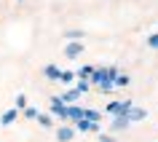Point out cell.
I'll use <instances>...</instances> for the list:
<instances>
[{
	"instance_id": "obj_1",
	"label": "cell",
	"mask_w": 158,
	"mask_h": 142,
	"mask_svg": "<svg viewBox=\"0 0 158 142\" xmlns=\"http://www.w3.org/2000/svg\"><path fill=\"white\" fill-rule=\"evenodd\" d=\"M59 140H62V142H67V140H73V129H67V126H62V129H59Z\"/></svg>"
},
{
	"instance_id": "obj_2",
	"label": "cell",
	"mask_w": 158,
	"mask_h": 142,
	"mask_svg": "<svg viewBox=\"0 0 158 142\" xmlns=\"http://www.w3.org/2000/svg\"><path fill=\"white\" fill-rule=\"evenodd\" d=\"M81 51H83V46H81V43H75V46H67V56H78Z\"/></svg>"
},
{
	"instance_id": "obj_3",
	"label": "cell",
	"mask_w": 158,
	"mask_h": 142,
	"mask_svg": "<svg viewBox=\"0 0 158 142\" xmlns=\"http://www.w3.org/2000/svg\"><path fill=\"white\" fill-rule=\"evenodd\" d=\"M14 118H16V110H8V113H6V115H3V123H11V121H14Z\"/></svg>"
},
{
	"instance_id": "obj_4",
	"label": "cell",
	"mask_w": 158,
	"mask_h": 142,
	"mask_svg": "<svg viewBox=\"0 0 158 142\" xmlns=\"http://www.w3.org/2000/svg\"><path fill=\"white\" fill-rule=\"evenodd\" d=\"M46 75H51V78H56V75H59V70H56V67H48V70H46Z\"/></svg>"
},
{
	"instance_id": "obj_5",
	"label": "cell",
	"mask_w": 158,
	"mask_h": 142,
	"mask_svg": "<svg viewBox=\"0 0 158 142\" xmlns=\"http://www.w3.org/2000/svg\"><path fill=\"white\" fill-rule=\"evenodd\" d=\"M75 97H78V91H70V94H64V102H73Z\"/></svg>"
},
{
	"instance_id": "obj_6",
	"label": "cell",
	"mask_w": 158,
	"mask_h": 142,
	"mask_svg": "<svg viewBox=\"0 0 158 142\" xmlns=\"http://www.w3.org/2000/svg\"><path fill=\"white\" fill-rule=\"evenodd\" d=\"M150 46H153V48H158V35H153V38H150Z\"/></svg>"
}]
</instances>
